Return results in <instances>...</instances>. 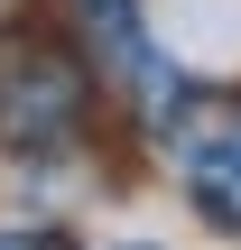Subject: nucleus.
<instances>
[{"label": "nucleus", "mask_w": 241, "mask_h": 250, "mask_svg": "<svg viewBox=\"0 0 241 250\" xmlns=\"http://www.w3.org/2000/svg\"><path fill=\"white\" fill-rule=\"evenodd\" d=\"M111 250H158V241H111Z\"/></svg>", "instance_id": "4"}, {"label": "nucleus", "mask_w": 241, "mask_h": 250, "mask_svg": "<svg viewBox=\"0 0 241 250\" xmlns=\"http://www.w3.org/2000/svg\"><path fill=\"white\" fill-rule=\"evenodd\" d=\"M93 111H102V65H93L84 37L37 28V19L0 28V148L9 158H65V148H84Z\"/></svg>", "instance_id": "1"}, {"label": "nucleus", "mask_w": 241, "mask_h": 250, "mask_svg": "<svg viewBox=\"0 0 241 250\" xmlns=\"http://www.w3.org/2000/svg\"><path fill=\"white\" fill-rule=\"evenodd\" d=\"M0 250H74V241L46 232V223H0Z\"/></svg>", "instance_id": "3"}, {"label": "nucleus", "mask_w": 241, "mask_h": 250, "mask_svg": "<svg viewBox=\"0 0 241 250\" xmlns=\"http://www.w3.org/2000/svg\"><path fill=\"white\" fill-rule=\"evenodd\" d=\"M167 139H176V186H186V204H195L223 241H241V111L195 102Z\"/></svg>", "instance_id": "2"}]
</instances>
